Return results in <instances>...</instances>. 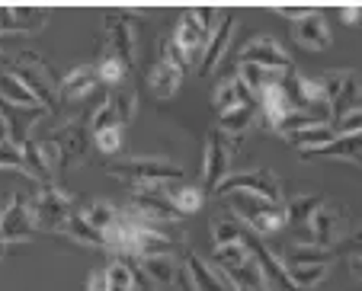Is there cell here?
<instances>
[{
  "label": "cell",
  "mask_w": 362,
  "mask_h": 291,
  "mask_svg": "<svg viewBox=\"0 0 362 291\" xmlns=\"http://www.w3.org/2000/svg\"><path fill=\"white\" fill-rule=\"evenodd\" d=\"M83 218H87L90 227H96L100 234H106V230L112 227V224L119 221V215H122V208H116L112 202H103V198H93V202L87 205V208L81 211Z\"/></svg>",
  "instance_id": "f1b7e54d"
},
{
  "label": "cell",
  "mask_w": 362,
  "mask_h": 291,
  "mask_svg": "<svg viewBox=\"0 0 362 291\" xmlns=\"http://www.w3.org/2000/svg\"><path fill=\"white\" fill-rule=\"evenodd\" d=\"M180 83H183V71H177L173 64H167V61H154V68H151V74H148V87H151V93L158 96V100H173L177 96V90H180Z\"/></svg>",
  "instance_id": "44dd1931"
},
{
  "label": "cell",
  "mask_w": 362,
  "mask_h": 291,
  "mask_svg": "<svg viewBox=\"0 0 362 291\" xmlns=\"http://www.w3.org/2000/svg\"><path fill=\"white\" fill-rule=\"evenodd\" d=\"M330 129H334L337 138H340V135H359V131H362V109H353V112H346L343 119H337Z\"/></svg>",
  "instance_id": "ab89813d"
},
{
  "label": "cell",
  "mask_w": 362,
  "mask_h": 291,
  "mask_svg": "<svg viewBox=\"0 0 362 291\" xmlns=\"http://www.w3.org/2000/svg\"><path fill=\"white\" fill-rule=\"evenodd\" d=\"M234 291H269L267 285H250V288H234Z\"/></svg>",
  "instance_id": "bcb514c9"
},
{
  "label": "cell",
  "mask_w": 362,
  "mask_h": 291,
  "mask_svg": "<svg viewBox=\"0 0 362 291\" xmlns=\"http://www.w3.org/2000/svg\"><path fill=\"white\" fill-rule=\"evenodd\" d=\"M87 291H106V275H103V269L90 272V282H87Z\"/></svg>",
  "instance_id": "7bdbcfd3"
},
{
  "label": "cell",
  "mask_w": 362,
  "mask_h": 291,
  "mask_svg": "<svg viewBox=\"0 0 362 291\" xmlns=\"http://www.w3.org/2000/svg\"><path fill=\"white\" fill-rule=\"evenodd\" d=\"M29 215H33L35 230H64L68 218L74 215V198L55 183L42 186L33 198H29Z\"/></svg>",
  "instance_id": "5b68a950"
},
{
  "label": "cell",
  "mask_w": 362,
  "mask_h": 291,
  "mask_svg": "<svg viewBox=\"0 0 362 291\" xmlns=\"http://www.w3.org/2000/svg\"><path fill=\"white\" fill-rule=\"evenodd\" d=\"M231 198V215L238 221H244V227H250L257 237H267V234H279L286 227V208L273 205L267 198L247 196V192H234Z\"/></svg>",
  "instance_id": "3957f363"
},
{
  "label": "cell",
  "mask_w": 362,
  "mask_h": 291,
  "mask_svg": "<svg viewBox=\"0 0 362 291\" xmlns=\"http://www.w3.org/2000/svg\"><path fill=\"white\" fill-rule=\"evenodd\" d=\"M234 144H238V141H231L225 131H218V129L209 131V138H205V154H202V183H205V192H215V186L228 177Z\"/></svg>",
  "instance_id": "9c48e42d"
},
{
  "label": "cell",
  "mask_w": 362,
  "mask_h": 291,
  "mask_svg": "<svg viewBox=\"0 0 362 291\" xmlns=\"http://www.w3.org/2000/svg\"><path fill=\"white\" fill-rule=\"evenodd\" d=\"M301 160H315V157H327V160H349V163H359L362 167V131L359 135H340L334 138L330 144L317 150H301Z\"/></svg>",
  "instance_id": "d6986e66"
},
{
  "label": "cell",
  "mask_w": 362,
  "mask_h": 291,
  "mask_svg": "<svg viewBox=\"0 0 362 291\" xmlns=\"http://www.w3.org/2000/svg\"><path fill=\"white\" fill-rule=\"evenodd\" d=\"M240 64H257V68H269V71H292V58L282 52V45L269 35H260V39L247 42L240 48Z\"/></svg>",
  "instance_id": "4fadbf2b"
},
{
  "label": "cell",
  "mask_w": 362,
  "mask_h": 291,
  "mask_svg": "<svg viewBox=\"0 0 362 291\" xmlns=\"http://www.w3.org/2000/svg\"><path fill=\"white\" fill-rule=\"evenodd\" d=\"M292 39L298 42L301 48H308V52H327L330 48V29L327 23H324V16L317 13V10H311V13L305 16L301 23H295L292 26Z\"/></svg>",
  "instance_id": "ac0fdd59"
},
{
  "label": "cell",
  "mask_w": 362,
  "mask_h": 291,
  "mask_svg": "<svg viewBox=\"0 0 362 291\" xmlns=\"http://www.w3.org/2000/svg\"><path fill=\"white\" fill-rule=\"evenodd\" d=\"M234 192H247V196H257V198H267V202H273V205H282L279 177H273L269 170H250V173L225 177L218 186H215L212 196L225 198V196H234Z\"/></svg>",
  "instance_id": "ba28073f"
},
{
  "label": "cell",
  "mask_w": 362,
  "mask_h": 291,
  "mask_svg": "<svg viewBox=\"0 0 362 291\" xmlns=\"http://www.w3.org/2000/svg\"><path fill=\"white\" fill-rule=\"evenodd\" d=\"M170 202L180 215H196V211L205 205V192L196 189V186H180V189L170 192Z\"/></svg>",
  "instance_id": "e575fe53"
},
{
  "label": "cell",
  "mask_w": 362,
  "mask_h": 291,
  "mask_svg": "<svg viewBox=\"0 0 362 291\" xmlns=\"http://www.w3.org/2000/svg\"><path fill=\"white\" fill-rule=\"evenodd\" d=\"M186 282H189V291H234V285L228 282L225 272L212 269L199 253H186Z\"/></svg>",
  "instance_id": "e0dca14e"
},
{
  "label": "cell",
  "mask_w": 362,
  "mask_h": 291,
  "mask_svg": "<svg viewBox=\"0 0 362 291\" xmlns=\"http://www.w3.org/2000/svg\"><path fill=\"white\" fill-rule=\"evenodd\" d=\"M234 20H238V13H234V10L221 13L218 26H215V32L209 35L205 52H202V58H199V71H202V74H212V71L225 61L228 45H231V35H234Z\"/></svg>",
  "instance_id": "2e32d148"
},
{
  "label": "cell",
  "mask_w": 362,
  "mask_h": 291,
  "mask_svg": "<svg viewBox=\"0 0 362 291\" xmlns=\"http://www.w3.org/2000/svg\"><path fill=\"white\" fill-rule=\"evenodd\" d=\"M247 102H257V96H253L250 90L244 87V81H240V77H225V81L215 87L212 106H215V112H218V115L231 112V109L247 106Z\"/></svg>",
  "instance_id": "ffe728a7"
},
{
  "label": "cell",
  "mask_w": 362,
  "mask_h": 291,
  "mask_svg": "<svg viewBox=\"0 0 362 291\" xmlns=\"http://www.w3.org/2000/svg\"><path fill=\"white\" fill-rule=\"evenodd\" d=\"M349 269H353V275L362 282V256H356V259H349Z\"/></svg>",
  "instance_id": "ee69618b"
},
{
  "label": "cell",
  "mask_w": 362,
  "mask_h": 291,
  "mask_svg": "<svg viewBox=\"0 0 362 291\" xmlns=\"http://www.w3.org/2000/svg\"><path fill=\"white\" fill-rule=\"evenodd\" d=\"M35 224L29 215V198L23 192H13L10 205L0 211V240L7 244H23V240H33Z\"/></svg>",
  "instance_id": "30bf717a"
},
{
  "label": "cell",
  "mask_w": 362,
  "mask_h": 291,
  "mask_svg": "<svg viewBox=\"0 0 362 291\" xmlns=\"http://www.w3.org/2000/svg\"><path fill=\"white\" fill-rule=\"evenodd\" d=\"M0 259H4V240H0Z\"/></svg>",
  "instance_id": "7dc6e473"
},
{
  "label": "cell",
  "mask_w": 362,
  "mask_h": 291,
  "mask_svg": "<svg viewBox=\"0 0 362 291\" xmlns=\"http://www.w3.org/2000/svg\"><path fill=\"white\" fill-rule=\"evenodd\" d=\"M292 74V71H288ZM238 77L244 81V87L250 90L253 96L260 93V90L273 87V83H282V77H286V71H269V68H257V64H240Z\"/></svg>",
  "instance_id": "d4e9b609"
},
{
  "label": "cell",
  "mask_w": 362,
  "mask_h": 291,
  "mask_svg": "<svg viewBox=\"0 0 362 291\" xmlns=\"http://www.w3.org/2000/svg\"><path fill=\"white\" fill-rule=\"evenodd\" d=\"M135 48L138 39H135V26L129 23V13H110V20H106V52L119 54L132 71L135 68Z\"/></svg>",
  "instance_id": "5bb4252c"
},
{
  "label": "cell",
  "mask_w": 362,
  "mask_h": 291,
  "mask_svg": "<svg viewBox=\"0 0 362 291\" xmlns=\"http://www.w3.org/2000/svg\"><path fill=\"white\" fill-rule=\"evenodd\" d=\"M90 141L96 144L100 154H119L122 150V125H110V129H100V131H90Z\"/></svg>",
  "instance_id": "8d00e7d4"
},
{
  "label": "cell",
  "mask_w": 362,
  "mask_h": 291,
  "mask_svg": "<svg viewBox=\"0 0 362 291\" xmlns=\"http://www.w3.org/2000/svg\"><path fill=\"white\" fill-rule=\"evenodd\" d=\"M93 93H100V77L93 64H81L58 81V106H83Z\"/></svg>",
  "instance_id": "7c38bea8"
},
{
  "label": "cell",
  "mask_w": 362,
  "mask_h": 291,
  "mask_svg": "<svg viewBox=\"0 0 362 291\" xmlns=\"http://www.w3.org/2000/svg\"><path fill=\"white\" fill-rule=\"evenodd\" d=\"M96 77H100V83L103 87H122L125 83V77H129V64L122 61V58H119V54H112V52H106V48H103V54L100 58H96Z\"/></svg>",
  "instance_id": "603a6c76"
},
{
  "label": "cell",
  "mask_w": 362,
  "mask_h": 291,
  "mask_svg": "<svg viewBox=\"0 0 362 291\" xmlns=\"http://www.w3.org/2000/svg\"><path fill=\"white\" fill-rule=\"evenodd\" d=\"M257 102L263 106V112H267V122L273 125V129L295 109L292 106V96L286 93V87H282V83H273V87L260 90V93H257Z\"/></svg>",
  "instance_id": "7402d4cb"
},
{
  "label": "cell",
  "mask_w": 362,
  "mask_h": 291,
  "mask_svg": "<svg viewBox=\"0 0 362 291\" xmlns=\"http://www.w3.org/2000/svg\"><path fill=\"white\" fill-rule=\"evenodd\" d=\"M103 275H106V291H135L138 288V272L132 259H112L103 269Z\"/></svg>",
  "instance_id": "cb8c5ba5"
},
{
  "label": "cell",
  "mask_w": 362,
  "mask_h": 291,
  "mask_svg": "<svg viewBox=\"0 0 362 291\" xmlns=\"http://www.w3.org/2000/svg\"><path fill=\"white\" fill-rule=\"evenodd\" d=\"M305 230H308L305 244L321 247V250H334L337 240H340V208L324 202L321 208L311 215V221L305 224Z\"/></svg>",
  "instance_id": "9a60e30c"
},
{
  "label": "cell",
  "mask_w": 362,
  "mask_h": 291,
  "mask_svg": "<svg viewBox=\"0 0 362 291\" xmlns=\"http://www.w3.org/2000/svg\"><path fill=\"white\" fill-rule=\"evenodd\" d=\"M334 263V250H321L311 244H295L288 250V266H330Z\"/></svg>",
  "instance_id": "d6a6232c"
},
{
  "label": "cell",
  "mask_w": 362,
  "mask_h": 291,
  "mask_svg": "<svg viewBox=\"0 0 362 291\" xmlns=\"http://www.w3.org/2000/svg\"><path fill=\"white\" fill-rule=\"evenodd\" d=\"M138 272V285L148 291H164L180 285V272L183 266H177L173 256H144V259H132Z\"/></svg>",
  "instance_id": "8fae6325"
},
{
  "label": "cell",
  "mask_w": 362,
  "mask_h": 291,
  "mask_svg": "<svg viewBox=\"0 0 362 291\" xmlns=\"http://www.w3.org/2000/svg\"><path fill=\"white\" fill-rule=\"evenodd\" d=\"M288 278H292V285L298 291H315L317 282H324V275H327L330 266H288Z\"/></svg>",
  "instance_id": "836d02e7"
},
{
  "label": "cell",
  "mask_w": 362,
  "mask_h": 291,
  "mask_svg": "<svg viewBox=\"0 0 362 291\" xmlns=\"http://www.w3.org/2000/svg\"><path fill=\"white\" fill-rule=\"evenodd\" d=\"M340 16L346 26H359L362 23V7H340Z\"/></svg>",
  "instance_id": "b9f144b4"
},
{
  "label": "cell",
  "mask_w": 362,
  "mask_h": 291,
  "mask_svg": "<svg viewBox=\"0 0 362 291\" xmlns=\"http://www.w3.org/2000/svg\"><path fill=\"white\" fill-rule=\"evenodd\" d=\"M321 205H324L321 196H298V198H292V202H282V208H286V224H292V227H305Z\"/></svg>",
  "instance_id": "83f0119b"
},
{
  "label": "cell",
  "mask_w": 362,
  "mask_h": 291,
  "mask_svg": "<svg viewBox=\"0 0 362 291\" xmlns=\"http://www.w3.org/2000/svg\"><path fill=\"white\" fill-rule=\"evenodd\" d=\"M4 141H10V138H7V125H4V119H0V144Z\"/></svg>",
  "instance_id": "f6af8a7d"
},
{
  "label": "cell",
  "mask_w": 362,
  "mask_h": 291,
  "mask_svg": "<svg viewBox=\"0 0 362 291\" xmlns=\"http://www.w3.org/2000/svg\"><path fill=\"white\" fill-rule=\"evenodd\" d=\"M334 253H340V256H349V259L362 256V224H359V227H356V230H349L346 237H340V240H337Z\"/></svg>",
  "instance_id": "f35d334b"
},
{
  "label": "cell",
  "mask_w": 362,
  "mask_h": 291,
  "mask_svg": "<svg viewBox=\"0 0 362 291\" xmlns=\"http://www.w3.org/2000/svg\"><path fill=\"white\" fill-rule=\"evenodd\" d=\"M125 211L141 218V221H148V224H160V227L183 218L177 208H173L170 192H167L164 186H135V189L129 192V208Z\"/></svg>",
  "instance_id": "52a82bcc"
},
{
  "label": "cell",
  "mask_w": 362,
  "mask_h": 291,
  "mask_svg": "<svg viewBox=\"0 0 362 291\" xmlns=\"http://www.w3.org/2000/svg\"><path fill=\"white\" fill-rule=\"evenodd\" d=\"M64 234H68L71 240H77V244L83 247H96V250H106V244H103V234L96 227H90L87 218L81 215V211H74V215L68 218V224H64Z\"/></svg>",
  "instance_id": "f546056e"
},
{
  "label": "cell",
  "mask_w": 362,
  "mask_h": 291,
  "mask_svg": "<svg viewBox=\"0 0 362 291\" xmlns=\"http://www.w3.org/2000/svg\"><path fill=\"white\" fill-rule=\"evenodd\" d=\"M16 13V23H20V32H42L48 26V10H39V7H13Z\"/></svg>",
  "instance_id": "74e56055"
},
{
  "label": "cell",
  "mask_w": 362,
  "mask_h": 291,
  "mask_svg": "<svg viewBox=\"0 0 362 291\" xmlns=\"http://www.w3.org/2000/svg\"><path fill=\"white\" fill-rule=\"evenodd\" d=\"M0 102H10V106H23V109H39V102H35V96L29 93L26 87H23L20 81H16L10 71H4L0 74Z\"/></svg>",
  "instance_id": "4316f807"
},
{
  "label": "cell",
  "mask_w": 362,
  "mask_h": 291,
  "mask_svg": "<svg viewBox=\"0 0 362 291\" xmlns=\"http://www.w3.org/2000/svg\"><path fill=\"white\" fill-rule=\"evenodd\" d=\"M321 87L330 102V122L343 119L353 109H362V81L356 71H343V68L327 71L321 77Z\"/></svg>",
  "instance_id": "8992f818"
},
{
  "label": "cell",
  "mask_w": 362,
  "mask_h": 291,
  "mask_svg": "<svg viewBox=\"0 0 362 291\" xmlns=\"http://www.w3.org/2000/svg\"><path fill=\"white\" fill-rule=\"evenodd\" d=\"M7 64H10L7 71L35 96V102H39L42 109L58 112V81H62V77H55L52 64L42 61L35 52H20L16 58H10Z\"/></svg>",
  "instance_id": "7a4b0ae2"
},
{
  "label": "cell",
  "mask_w": 362,
  "mask_h": 291,
  "mask_svg": "<svg viewBox=\"0 0 362 291\" xmlns=\"http://www.w3.org/2000/svg\"><path fill=\"white\" fill-rule=\"evenodd\" d=\"M244 224L238 221L234 215H218L212 221V240L215 247H228V244H240V237H244Z\"/></svg>",
  "instance_id": "1f68e13d"
},
{
  "label": "cell",
  "mask_w": 362,
  "mask_h": 291,
  "mask_svg": "<svg viewBox=\"0 0 362 291\" xmlns=\"http://www.w3.org/2000/svg\"><path fill=\"white\" fill-rule=\"evenodd\" d=\"M253 115H257V102H247V106H240V109H231V112L218 115V131H225L231 141H238V138L250 129Z\"/></svg>",
  "instance_id": "484cf974"
},
{
  "label": "cell",
  "mask_w": 362,
  "mask_h": 291,
  "mask_svg": "<svg viewBox=\"0 0 362 291\" xmlns=\"http://www.w3.org/2000/svg\"><path fill=\"white\" fill-rule=\"evenodd\" d=\"M221 20V10H183L180 13V23L177 29H173V42L180 45V52H183V58L189 64H199V58H202L205 52V42H209V35L215 32L212 23Z\"/></svg>",
  "instance_id": "277c9868"
},
{
  "label": "cell",
  "mask_w": 362,
  "mask_h": 291,
  "mask_svg": "<svg viewBox=\"0 0 362 291\" xmlns=\"http://www.w3.org/2000/svg\"><path fill=\"white\" fill-rule=\"evenodd\" d=\"M276 13L286 16V20H292V23H301L308 13H311V7H276Z\"/></svg>",
  "instance_id": "60d3db41"
},
{
  "label": "cell",
  "mask_w": 362,
  "mask_h": 291,
  "mask_svg": "<svg viewBox=\"0 0 362 291\" xmlns=\"http://www.w3.org/2000/svg\"><path fill=\"white\" fill-rule=\"evenodd\" d=\"M106 173L119 183L135 186H167L183 179V167L167 157H125V160L106 163Z\"/></svg>",
  "instance_id": "6da1fadb"
},
{
  "label": "cell",
  "mask_w": 362,
  "mask_h": 291,
  "mask_svg": "<svg viewBox=\"0 0 362 291\" xmlns=\"http://www.w3.org/2000/svg\"><path fill=\"white\" fill-rule=\"evenodd\" d=\"M334 129L330 125H308V129H298V131H292L288 135V141L295 144V148H301V150H317V148H324V144H330L334 141Z\"/></svg>",
  "instance_id": "4dcf8cb0"
},
{
  "label": "cell",
  "mask_w": 362,
  "mask_h": 291,
  "mask_svg": "<svg viewBox=\"0 0 362 291\" xmlns=\"http://www.w3.org/2000/svg\"><path fill=\"white\" fill-rule=\"evenodd\" d=\"M215 263L221 266V272H234L240 266L250 263V253H247L244 244H228V247H215Z\"/></svg>",
  "instance_id": "d590c367"
}]
</instances>
